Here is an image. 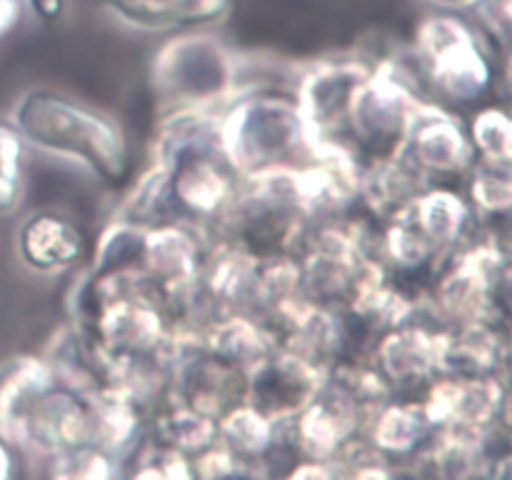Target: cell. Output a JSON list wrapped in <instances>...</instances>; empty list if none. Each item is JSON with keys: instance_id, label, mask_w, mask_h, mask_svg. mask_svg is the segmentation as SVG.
Wrapping results in <instances>:
<instances>
[{"instance_id": "277c9868", "label": "cell", "mask_w": 512, "mask_h": 480, "mask_svg": "<svg viewBox=\"0 0 512 480\" xmlns=\"http://www.w3.org/2000/svg\"><path fill=\"white\" fill-rule=\"evenodd\" d=\"M413 58L420 78L445 103H478L495 83L493 45L478 23L455 10H440L420 20Z\"/></svg>"}, {"instance_id": "7402d4cb", "label": "cell", "mask_w": 512, "mask_h": 480, "mask_svg": "<svg viewBox=\"0 0 512 480\" xmlns=\"http://www.w3.org/2000/svg\"><path fill=\"white\" fill-rule=\"evenodd\" d=\"M428 185L433 183L418 168H413L403 155L373 160V163L363 165L358 203H363L368 213L383 223L385 218L405 208L415 195L423 193Z\"/></svg>"}, {"instance_id": "4316f807", "label": "cell", "mask_w": 512, "mask_h": 480, "mask_svg": "<svg viewBox=\"0 0 512 480\" xmlns=\"http://www.w3.org/2000/svg\"><path fill=\"white\" fill-rule=\"evenodd\" d=\"M45 465H48L50 478L65 480H105L123 475V463L93 443L75 445V448L48 455Z\"/></svg>"}, {"instance_id": "5b68a950", "label": "cell", "mask_w": 512, "mask_h": 480, "mask_svg": "<svg viewBox=\"0 0 512 480\" xmlns=\"http://www.w3.org/2000/svg\"><path fill=\"white\" fill-rule=\"evenodd\" d=\"M290 168L240 180L233 203L213 230L215 238L230 240L255 258L298 255L310 218L295 195Z\"/></svg>"}, {"instance_id": "ac0fdd59", "label": "cell", "mask_w": 512, "mask_h": 480, "mask_svg": "<svg viewBox=\"0 0 512 480\" xmlns=\"http://www.w3.org/2000/svg\"><path fill=\"white\" fill-rule=\"evenodd\" d=\"M508 338L495 320L440 328V375L488 378L505 375Z\"/></svg>"}, {"instance_id": "603a6c76", "label": "cell", "mask_w": 512, "mask_h": 480, "mask_svg": "<svg viewBox=\"0 0 512 480\" xmlns=\"http://www.w3.org/2000/svg\"><path fill=\"white\" fill-rule=\"evenodd\" d=\"M55 380L45 358L18 355L0 363V433L13 443L15 430L35 395L43 393Z\"/></svg>"}, {"instance_id": "52a82bcc", "label": "cell", "mask_w": 512, "mask_h": 480, "mask_svg": "<svg viewBox=\"0 0 512 480\" xmlns=\"http://www.w3.org/2000/svg\"><path fill=\"white\" fill-rule=\"evenodd\" d=\"M428 100L400 58L370 63L348 113V143L363 165L400 155L415 113Z\"/></svg>"}, {"instance_id": "d6986e66", "label": "cell", "mask_w": 512, "mask_h": 480, "mask_svg": "<svg viewBox=\"0 0 512 480\" xmlns=\"http://www.w3.org/2000/svg\"><path fill=\"white\" fill-rule=\"evenodd\" d=\"M18 255L33 273H63L83 260L85 235L65 215L53 213V210H38L20 225Z\"/></svg>"}, {"instance_id": "9c48e42d", "label": "cell", "mask_w": 512, "mask_h": 480, "mask_svg": "<svg viewBox=\"0 0 512 480\" xmlns=\"http://www.w3.org/2000/svg\"><path fill=\"white\" fill-rule=\"evenodd\" d=\"M370 70L368 58H328L310 65L298 80L295 103L310 148L348 143V113L358 85ZM360 158V155H358Z\"/></svg>"}, {"instance_id": "44dd1931", "label": "cell", "mask_w": 512, "mask_h": 480, "mask_svg": "<svg viewBox=\"0 0 512 480\" xmlns=\"http://www.w3.org/2000/svg\"><path fill=\"white\" fill-rule=\"evenodd\" d=\"M363 435L385 458L405 463L433 438V425L420 400H395L393 395L370 415Z\"/></svg>"}, {"instance_id": "7c38bea8", "label": "cell", "mask_w": 512, "mask_h": 480, "mask_svg": "<svg viewBox=\"0 0 512 480\" xmlns=\"http://www.w3.org/2000/svg\"><path fill=\"white\" fill-rule=\"evenodd\" d=\"M400 155L430 183L435 178L465 175L475 163L468 125L453 110L435 100H428L418 108Z\"/></svg>"}, {"instance_id": "484cf974", "label": "cell", "mask_w": 512, "mask_h": 480, "mask_svg": "<svg viewBox=\"0 0 512 480\" xmlns=\"http://www.w3.org/2000/svg\"><path fill=\"white\" fill-rule=\"evenodd\" d=\"M468 203L473 213L485 218H505L512 205V168L510 163L480 160L470 165L468 173Z\"/></svg>"}, {"instance_id": "30bf717a", "label": "cell", "mask_w": 512, "mask_h": 480, "mask_svg": "<svg viewBox=\"0 0 512 480\" xmlns=\"http://www.w3.org/2000/svg\"><path fill=\"white\" fill-rule=\"evenodd\" d=\"M433 433H458L483 440L495 425L508 423V383L505 375L458 378L435 375L420 398Z\"/></svg>"}, {"instance_id": "ffe728a7", "label": "cell", "mask_w": 512, "mask_h": 480, "mask_svg": "<svg viewBox=\"0 0 512 480\" xmlns=\"http://www.w3.org/2000/svg\"><path fill=\"white\" fill-rule=\"evenodd\" d=\"M400 210L433 245L440 260H448L473 235V205L468 203V198L445 185H428Z\"/></svg>"}, {"instance_id": "9a60e30c", "label": "cell", "mask_w": 512, "mask_h": 480, "mask_svg": "<svg viewBox=\"0 0 512 480\" xmlns=\"http://www.w3.org/2000/svg\"><path fill=\"white\" fill-rule=\"evenodd\" d=\"M368 415L335 383L325 378L320 393L290 420L300 458L333 460L348 440L363 433Z\"/></svg>"}, {"instance_id": "ba28073f", "label": "cell", "mask_w": 512, "mask_h": 480, "mask_svg": "<svg viewBox=\"0 0 512 480\" xmlns=\"http://www.w3.org/2000/svg\"><path fill=\"white\" fill-rule=\"evenodd\" d=\"M203 235L178 220L145 225L140 275L175 325H193L198 318L200 265L205 253L203 243H208Z\"/></svg>"}, {"instance_id": "1f68e13d", "label": "cell", "mask_w": 512, "mask_h": 480, "mask_svg": "<svg viewBox=\"0 0 512 480\" xmlns=\"http://www.w3.org/2000/svg\"><path fill=\"white\" fill-rule=\"evenodd\" d=\"M23 18V0H0V40L18 28Z\"/></svg>"}, {"instance_id": "5bb4252c", "label": "cell", "mask_w": 512, "mask_h": 480, "mask_svg": "<svg viewBox=\"0 0 512 480\" xmlns=\"http://www.w3.org/2000/svg\"><path fill=\"white\" fill-rule=\"evenodd\" d=\"M368 360L393 393L425 388L440 375V328L418 318L378 335Z\"/></svg>"}, {"instance_id": "6da1fadb", "label": "cell", "mask_w": 512, "mask_h": 480, "mask_svg": "<svg viewBox=\"0 0 512 480\" xmlns=\"http://www.w3.org/2000/svg\"><path fill=\"white\" fill-rule=\"evenodd\" d=\"M13 125L25 145L80 165L103 185L113 188L130 178L133 155L123 128L93 105L58 90L35 88L15 105Z\"/></svg>"}, {"instance_id": "4fadbf2b", "label": "cell", "mask_w": 512, "mask_h": 480, "mask_svg": "<svg viewBox=\"0 0 512 480\" xmlns=\"http://www.w3.org/2000/svg\"><path fill=\"white\" fill-rule=\"evenodd\" d=\"M13 443L48 455L90 443V398L83 390L53 380L25 410Z\"/></svg>"}, {"instance_id": "d6a6232c", "label": "cell", "mask_w": 512, "mask_h": 480, "mask_svg": "<svg viewBox=\"0 0 512 480\" xmlns=\"http://www.w3.org/2000/svg\"><path fill=\"white\" fill-rule=\"evenodd\" d=\"M15 475V448L10 440L0 433V480H8Z\"/></svg>"}, {"instance_id": "7a4b0ae2", "label": "cell", "mask_w": 512, "mask_h": 480, "mask_svg": "<svg viewBox=\"0 0 512 480\" xmlns=\"http://www.w3.org/2000/svg\"><path fill=\"white\" fill-rule=\"evenodd\" d=\"M215 138L240 180L298 165L310 153L295 95L273 88H245L230 98L218 110Z\"/></svg>"}, {"instance_id": "2e32d148", "label": "cell", "mask_w": 512, "mask_h": 480, "mask_svg": "<svg viewBox=\"0 0 512 480\" xmlns=\"http://www.w3.org/2000/svg\"><path fill=\"white\" fill-rule=\"evenodd\" d=\"M100 10L120 28L135 33H178L220 23L233 0H98Z\"/></svg>"}, {"instance_id": "f546056e", "label": "cell", "mask_w": 512, "mask_h": 480, "mask_svg": "<svg viewBox=\"0 0 512 480\" xmlns=\"http://www.w3.org/2000/svg\"><path fill=\"white\" fill-rule=\"evenodd\" d=\"M473 13L488 43H495L503 53H508L512 30V0H478Z\"/></svg>"}, {"instance_id": "f1b7e54d", "label": "cell", "mask_w": 512, "mask_h": 480, "mask_svg": "<svg viewBox=\"0 0 512 480\" xmlns=\"http://www.w3.org/2000/svg\"><path fill=\"white\" fill-rule=\"evenodd\" d=\"M25 140L13 123L0 120V218L13 215L23 200Z\"/></svg>"}, {"instance_id": "836d02e7", "label": "cell", "mask_w": 512, "mask_h": 480, "mask_svg": "<svg viewBox=\"0 0 512 480\" xmlns=\"http://www.w3.org/2000/svg\"><path fill=\"white\" fill-rule=\"evenodd\" d=\"M428 3L438 5L443 10H455V13H465V10H473L478 5V0H428Z\"/></svg>"}, {"instance_id": "8fae6325", "label": "cell", "mask_w": 512, "mask_h": 480, "mask_svg": "<svg viewBox=\"0 0 512 480\" xmlns=\"http://www.w3.org/2000/svg\"><path fill=\"white\" fill-rule=\"evenodd\" d=\"M328 370L300 353L278 345L245 370V403L273 423L293 420L323 388Z\"/></svg>"}, {"instance_id": "d4e9b609", "label": "cell", "mask_w": 512, "mask_h": 480, "mask_svg": "<svg viewBox=\"0 0 512 480\" xmlns=\"http://www.w3.org/2000/svg\"><path fill=\"white\" fill-rule=\"evenodd\" d=\"M218 440L238 458L265 465L275 443V423L258 408L240 400L218 418Z\"/></svg>"}, {"instance_id": "cb8c5ba5", "label": "cell", "mask_w": 512, "mask_h": 480, "mask_svg": "<svg viewBox=\"0 0 512 480\" xmlns=\"http://www.w3.org/2000/svg\"><path fill=\"white\" fill-rule=\"evenodd\" d=\"M148 435L193 458L218 440V420L165 395L153 408Z\"/></svg>"}, {"instance_id": "8992f818", "label": "cell", "mask_w": 512, "mask_h": 480, "mask_svg": "<svg viewBox=\"0 0 512 480\" xmlns=\"http://www.w3.org/2000/svg\"><path fill=\"white\" fill-rule=\"evenodd\" d=\"M508 288V253L495 235H470L435 275L420 310L438 328L495 320L505 305Z\"/></svg>"}, {"instance_id": "83f0119b", "label": "cell", "mask_w": 512, "mask_h": 480, "mask_svg": "<svg viewBox=\"0 0 512 480\" xmlns=\"http://www.w3.org/2000/svg\"><path fill=\"white\" fill-rule=\"evenodd\" d=\"M475 158L512 163V120L500 105H488L473 115L468 125Z\"/></svg>"}, {"instance_id": "4dcf8cb0", "label": "cell", "mask_w": 512, "mask_h": 480, "mask_svg": "<svg viewBox=\"0 0 512 480\" xmlns=\"http://www.w3.org/2000/svg\"><path fill=\"white\" fill-rule=\"evenodd\" d=\"M25 3L30 5V10H33V15L40 23L53 25L63 18L65 3H68V0H25Z\"/></svg>"}, {"instance_id": "3957f363", "label": "cell", "mask_w": 512, "mask_h": 480, "mask_svg": "<svg viewBox=\"0 0 512 480\" xmlns=\"http://www.w3.org/2000/svg\"><path fill=\"white\" fill-rule=\"evenodd\" d=\"M243 60L223 38L203 30H178L150 60V88L165 110H220L245 90Z\"/></svg>"}, {"instance_id": "e0dca14e", "label": "cell", "mask_w": 512, "mask_h": 480, "mask_svg": "<svg viewBox=\"0 0 512 480\" xmlns=\"http://www.w3.org/2000/svg\"><path fill=\"white\" fill-rule=\"evenodd\" d=\"M205 350L248 370L278 348V338L260 315L248 310H223L203 315L195 325H185Z\"/></svg>"}]
</instances>
